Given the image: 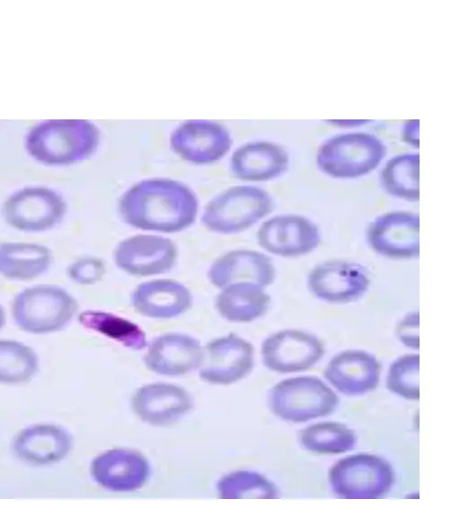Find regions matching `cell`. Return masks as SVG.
Instances as JSON below:
<instances>
[{
  "label": "cell",
  "mask_w": 460,
  "mask_h": 517,
  "mask_svg": "<svg viewBox=\"0 0 460 517\" xmlns=\"http://www.w3.org/2000/svg\"><path fill=\"white\" fill-rule=\"evenodd\" d=\"M264 365L279 373L305 371L316 364L325 353L316 336L299 329H284L269 336L261 344Z\"/></svg>",
  "instance_id": "cell-9"
},
{
  "label": "cell",
  "mask_w": 460,
  "mask_h": 517,
  "mask_svg": "<svg viewBox=\"0 0 460 517\" xmlns=\"http://www.w3.org/2000/svg\"><path fill=\"white\" fill-rule=\"evenodd\" d=\"M51 250L31 242H0V276L6 279L29 281L45 274L52 265Z\"/></svg>",
  "instance_id": "cell-25"
},
{
  "label": "cell",
  "mask_w": 460,
  "mask_h": 517,
  "mask_svg": "<svg viewBox=\"0 0 460 517\" xmlns=\"http://www.w3.org/2000/svg\"><path fill=\"white\" fill-rule=\"evenodd\" d=\"M370 285L367 271L359 264L330 260L315 266L308 274L307 286L318 299L345 304L360 299Z\"/></svg>",
  "instance_id": "cell-11"
},
{
  "label": "cell",
  "mask_w": 460,
  "mask_h": 517,
  "mask_svg": "<svg viewBox=\"0 0 460 517\" xmlns=\"http://www.w3.org/2000/svg\"><path fill=\"white\" fill-rule=\"evenodd\" d=\"M275 277L271 258L252 250L226 252L215 259L208 271L210 284L218 289L237 283H252L266 288Z\"/></svg>",
  "instance_id": "cell-16"
},
{
  "label": "cell",
  "mask_w": 460,
  "mask_h": 517,
  "mask_svg": "<svg viewBox=\"0 0 460 517\" xmlns=\"http://www.w3.org/2000/svg\"><path fill=\"white\" fill-rule=\"evenodd\" d=\"M132 409L139 419L155 426L172 425L192 407L190 395L182 388L153 383L139 388L132 398Z\"/></svg>",
  "instance_id": "cell-18"
},
{
  "label": "cell",
  "mask_w": 460,
  "mask_h": 517,
  "mask_svg": "<svg viewBox=\"0 0 460 517\" xmlns=\"http://www.w3.org/2000/svg\"><path fill=\"white\" fill-rule=\"evenodd\" d=\"M104 273V262L92 257L76 260L67 269L70 279L80 285H93L102 278Z\"/></svg>",
  "instance_id": "cell-32"
},
{
  "label": "cell",
  "mask_w": 460,
  "mask_h": 517,
  "mask_svg": "<svg viewBox=\"0 0 460 517\" xmlns=\"http://www.w3.org/2000/svg\"><path fill=\"white\" fill-rule=\"evenodd\" d=\"M329 482L341 498L376 499L392 488L394 471L385 459L360 453L337 461L330 469Z\"/></svg>",
  "instance_id": "cell-7"
},
{
  "label": "cell",
  "mask_w": 460,
  "mask_h": 517,
  "mask_svg": "<svg viewBox=\"0 0 460 517\" xmlns=\"http://www.w3.org/2000/svg\"><path fill=\"white\" fill-rule=\"evenodd\" d=\"M419 312L406 314L395 328V336L405 346L419 350Z\"/></svg>",
  "instance_id": "cell-33"
},
{
  "label": "cell",
  "mask_w": 460,
  "mask_h": 517,
  "mask_svg": "<svg viewBox=\"0 0 460 517\" xmlns=\"http://www.w3.org/2000/svg\"><path fill=\"white\" fill-rule=\"evenodd\" d=\"M116 266L135 276H151L172 270L177 261L175 243L165 237L138 234L121 241L113 253Z\"/></svg>",
  "instance_id": "cell-10"
},
{
  "label": "cell",
  "mask_w": 460,
  "mask_h": 517,
  "mask_svg": "<svg viewBox=\"0 0 460 517\" xmlns=\"http://www.w3.org/2000/svg\"><path fill=\"white\" fill-rule=\"evenodd\" d=\"M288 166L285 149L270 142L246 144L233 153L230 161L234 177L246 181H268L279 177Z\"/></svg>",
  "instance_id": "cell-23"
},
{
  "label": "cell",
  "mask_w": 460,
  "mask_h": 517,
  "mask_svg": "<svg viewBox=\"0 0 460 517\" xmlns=\"http://www.w3.org/2000/svg\"><path fill=\"white\" fill-rule=\"evenodd\" d=\"M66 206L56 191L42 187L25 188L13 194L2 213L11 227L24 232H42L64 218Z\"/></svg>",
  "instance_id": "cell-8"
},
{
  "label": "cell",
  "mask_w": 460,
  "mask_h": 517,
  "mask_svg": "<svg viewBox=\"0 0 460 517\" xmlns=\"http://www.w3.org/2000/svg\"><path fill=\"white\" fill-rule=\"evenodd\" d=\"M386 154L376 136L366 133L335 136L326 140L316 155L318 168L338 179H354L375 170Z\"/></svg>",
  "instance_id": "cell-5"
},
{
  "label": "cell",
  "mask_w": 460,
  "mask_h": 517,
  "mask_svg": "<svg viewBox=\"0 0 460 517\" xmlns=\"http://www.w3.org/2000/svg\"><path fill=\"white\" fill-rule=\"evenodd\" d=\"M72 446V437L64 428L49 424L26 427L13 441L17 457L32 465L59 462L69 454Z\"/></svg>",
  "instance_id": "cell-22"
},
{
  "label": "cell",
  "mask_w": 460,
  "mask_h": 517,
  "mask_svg": "<svg viewBox=\"0 0 460 517\" xmlns=\"http://www.w3.org/2000/svg\"><path fill=\"white\" fill-rule=\"evenodd\" d=\"M230 134L222 125L207 120H190L178 126L170 137L171 149L194 164H210L230 149Z\"/></svg>",
  "instance_id": "cell-15"
},
{
  "label": "cell",
  "mask_w": 460,
  "mask_h": 517,
  "mask_svg": "<svg viewBox=\"0 0 460 517\" xmlns=\"http://www.w3.org/2000/svg\"><path fill=\"white\" fill-rule=\"evenodd\" d=\"M419 355L411 354L400 356L389 368L386 388L406 399L419 400Z\"/></svg>",
  "instance_id": "cell-31"
},
{
  "label": "cell",
  "mask_w": 460,
  "mask_h": 517,
  "mask_svg": "<svg viewBox=\"0 0 460 517\" xmlns=\"http://www.w3.org/2000/svg\"><path fill=\"white\" fill-rule=\"evenodd\" d=\"M337 395L319 378L301 376L277 383L269 393L271 411L291 423L306 422L332 414Z\"/></svg>",
  "instance_id": "cell-6"
},
{
  "label": "cell",
  "mask_w": 460,
  "mask_h": 517,
  "mask_svg": "<svg viewBox=\"0 0 460 517\" xmlns=\"http://www.w3.org/2000/svg\"><path fill=\"white\" fill-rule=\"evenodd\" d=\"M381 365L371 354L358 349L342 351L325 367L324 377L340 392L358 396L376 388Z\"/></svg>",
  "instance_id": "cell-20"
},
{
  "label": "cell",
  "mask_w": 460,
  "mask_h": 517,
  "mask_svg": "<svg viewBox=\"0 0 460 517\" xmlns=\"http://www.w3.org/2000/svg\"><path fill=\"white\" fill-rule=\"evenodd\" d=\"M79 308L75 298L55 285H37L18 293L12 302V316L24 332L43 335L63 329Z\"/></svg>",
  "instance_id": "cell-3"
},
{
  "label": "cell",
  "mask_w": 460,
  "mask_h": 517,
  "mask_svg": "<svg viewBox=\"0 0 460 517\" xmlns=\"http://www.w3.org/2000/svg\"><path fill=\"white\" fill-rule=\"evenodd\" d=\"M217 487L221 499H274L279 495L271 481L250 470H238L224 476Z\"/></svg>",
  "instance_id": "cell-30"
},
{
  "label": "cell",
  "mask_w": 460,
  "mask_h": 517,
  "mask_svg": "<svg viewBox=\"0 0 460 517\" xmlns=\"http://www.w3.org/2000/svg\"><path fill=\"white\" fill-rule=\"evenodd\" d=\"M257 241L266 251L283 258H296L315 250L321 233L314 223L298 215H282L262 223Z\"/></svg>",
  "instance_id": "cell-14"
},
{
  "label": "cell",
  "mask_w": 460,
  "mask_h": 517,
  "mask_svg": "<svg viewBox=\"0 0 460 517\" xmlns=\"http://www.w3.org/2000/svg\"><path fill=\"white\" fill-rule=\"evenodd\" d=\"M381 183L393 197L419 201V154L406 153L390 159L381 172Z\"/></svg>",
  "instance_id": "cell-26"
},
{
  "label": "cell",
  "mask_w": 460,
  "mask_h": 517,
  "mask_svg": "<svg viewBox=\"0 0 460 517\" xmlns=\"http://www.w3.org/2000/svg\"><path fill=\"white\" fill-rule=\"evenodd\" d=\"M99 128L87 120H51L39 124L27 136L26 147L37 161L47 165H68L94 153Z\"/></svg>",
  "instance_id": "cell-2"
},
{
  "label": "cell",
  "mask_w": 460,
  "mask_h": 517,
  "mask_svg": "<svg viewBox=\"0 0 460 517\" xmlns=\"http://www.w3.org/2000/svg\"><path fill=\"white\" fill-rule=\"evenodd\" d=\"M79 321L85 329L112 338L125 347L141 350L146 346L143 330L119 316L99 311H85L79 315Z\"/></svg>",
  "instance_id": "cell-28"
},
{
  "label": "cell",
  "mask_w": 460,
  "mask_h": 517,
  "mask_svg": "<svg viewBox=\"0 0 460 517\" xmlns=\"http://www.w3.org/2000/svg\"><path fill=\"white\" fill-rule=\"evenodd\" d=\"M203 347L194 337L167 333L155 338L144 356L146 368L155 373L178 376L199 368Z\"/></svg>",
  "instance_id": "cell-19"
},
{
  "label": "cell",
  "mask_w": 460,
  "mask_h": 517,
  "mask_svg": "<svg viewBox=\"0 0 460 517\" xmlns=\"http://www.w3.org/2000/svg\"><path fill=\"white\" fill-rule=\"evenodd\" d=\"M370 248L391 259L420 256V218L411 212L395 211L377 216L367 230Z\"/></svg>",
  "instance_id": "cell-13"
},
{
  "label": "cell",
  "mask_w": 460,
  "mask_h": 517,
  "mask_svg": "<svg viewBox=\"0 0 460 517\" xmlns=\"http://www.w3.org/2000/svg\"><path fill=\"white\" fill-rule=\"evenodd\" d=\"M5 323V311L4 307L0 304V329L4 327Z\"/></svg>",
  "instance_id": "cell-34"
},
{
  "label": "cell",
  "mask_w": 460,
  "mask_h": 517,
  "mask_svg": "<svg viewBox=\"0 0 460 517\" xmlns=\"http://www.w3.org/2000/svg\"><path fill=\"white\" fill-rule=\"evenodd\" d=\"M93 479L102 487L117 492L141 488L148 479L150 467L138 451L113 449L98 455L91 464Z\"/></svg>",
  "instance_id": "cell-17"
},
{
  "label": "cell",
  "mask_w": 460,
  "mask_h": 517,
  "mask_svg": "<svg viewBox=\"0 0 460 517\" xmlns=\"http://www.w3.org/2000/svg\"><path fill=\"white\" fill-rule=\"evenodd\" d=\"M253 360L252 345L231 333L211 340L203 347L199 376L209 383L231 384L251 372Z\"/></svg>",
  "instance_id": "cell-12"
},
{
  "label": "cell",
  "mask_w": 460,
  "mask_h": 517,
  "mask_svg": "<svg viewBox=\"0 0 460 517\" xmlns=\"http://www.w3.org/2000/svg\"><path fill=\"white\" fill-rule=\"evenodd\" d=\"M189 288L172 279L143 282L131 294L135 311L152 319H172L185 313L192 305Z\"/></svg>",
  "instance_id": "cell-21"
},
{
  "label": "cell",
  "mask_w": 460,
  "mask_h": 517,
  "mask_svg": "<svg viewBox=\"0 0 460 517\" xmlns=\"http://www.w3.org/2000/svg\"><path fill=\"white\" fill-rule=\"evenodd\" d=\"M273 207V200L265 190L252 186H234L206 205L201 223L216 233H237L253 226L270 214Z\"/></svg>",
  "instance_id": "cell-4"
},
{
  "label": "cell",
  "mask_w": 460,
  "mask_h": 517,
  "mask_svg": "<svg viewBox=\"0 0 460 517\" xmlns=\"http://www.w3.org/2000/svg\"><path fill=\"white\" fill-rule=\"evenodd\" d=\"M265 288L252 283H237L220 289L215 307L225 320L247 323L262 317L270 305V296Z\"/></svg>",
  "instance_id": "cell-24"
},
{
  "label": "cell",
  "mask_w": 460,
  "mask_h": 517,
  "mask_svg": "<svg viewBox=\"0 0 460 517\" xmlns=\"http://www.w3.org/2000/svg\"><path fill=\"white\" fill-rule=\"evenodd\" d=\"M118 208L122 221L131 227L175 233L194 223L199 201L182 182L155 178L131 186L120 197Z\"/></svg>",
  "instance_id": "cell-1"
},
{
  "label": "cell",
  "mask_w": 460,
  "mask_h": 517,
  "mask_svg": "<svg viewBox=\"0 0 460 517\" xmlns=\"http://www.w3.org/2000/svg\"><path fill=\"white\" fill-rule=\"evenodd\" d=\"M299 442L309 451L318 454H338L352 450L357 436L352 429L336 422L311 425L299 434Z\"/></svg>",
  "instance_id": "cell-27"
},
{
  "label": "cell",
  "mask_w": 460,
  "mask_h": 517,
  "mask_svg": "<svg viewBox=\"0 0 460 517\" xmlns=\"http://www.w3.org/2000/svg\"><path fill=\"white\" fill-rule=\"evenodd\" d=\"M38 367L39 359L31 347L14 340H0V383L28 381Z\"/></svg>",
  "instance_id": "cell-29"
}]
</instances>
